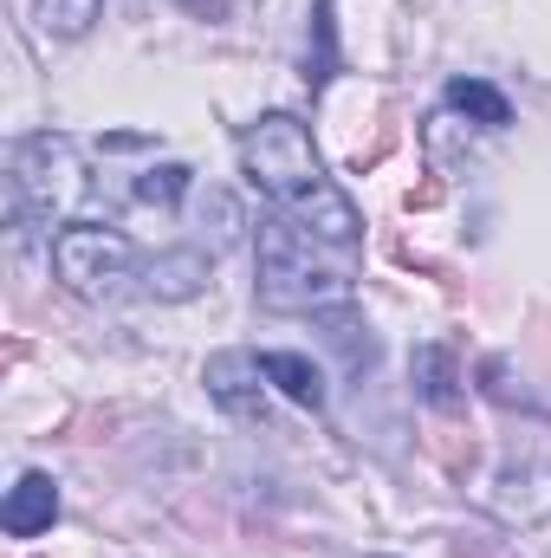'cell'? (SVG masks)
<instances>
[{"instance_id":"9c48e42d","label":"cell","mask_w":551,"mask_h":558,"mask_svg":"<svg viewBox=\"0 0 551 558\" xmlns=\"http://www.w3.org/2000/svg\"><path fill=\"white\" fill-rule=\"evenodd\" d=\"M448 105L467 111V118L487 124V131H506V124H513V105H506L487 78H454V85H448Z\"/></svg>"},{"instance_id":"7c38bea8","label":"cell","mask_w":551,"mask_h":558,"mask_svg":"<svg viewBox=\"0 0 551 558\" xmlns=\"http://www.w3.org/2000/svg\"><path fill=\"white\" fill-rule=\"evenodd\" d=\"M188 182H195V175H188L182 162H162V169H143V175H137V202H149V208H175V202L188 195Z\"/></svg>"},{"instance_id":"8992f818","label":"cell","mask_w":551,"mask_h":558,"mask_svg":"<svg viewBox=\"0 0 551 558\" xmlns=\"http://www.w3.org/2000/svg\"><path fill=\"white\" fill-rule=\"evenodd\" d=\"M59 520V487H52V474H20V487L7 494V507H0V526L13 533V539H33V533H46Z\"/></svg>"},{"instance_id":"30bf717a","label":"cell","mask_w":551,"mask_h":558,"mask_svg":"<svg viewBox=\"0 0 551 558\" xmlns=\"http://www.w3.org/2000/svg\"><path fill=\"white\" fill-rule=\"evenodd\" d=\"M415 384H421V397H428L434 410H454V403H461V390H454V357H448L441 344H421V351H415Z\"/></svg>"},{"instance_id":"4fadbf2b","label":"cell","mask_w":551,"mask_h":558,"mask_svg":"<svg viewBox=\"0 0 551 558\" xmlns=\"http://www.w3.org/2000/svg\"><path fill=\"white\" fill-rule=\"evenodd\" d=\"M311 33H318V59H311V85H325L331 78V0H318V13H311Z\"/></svg>"},{"instance_id":"277c9868","label":"cell","mask_w":551,"mask_h":558,"mask_svg":"<svg viewBox=\"0 0 551 558\" xmlns=\"http://www.w3.org/2000/svg\"><path fill=\"white\" fill-rule=\"evenodd\" d=\"M52 274L65 279L78 299H111V292H124V279L137 274V247H131L124 228L72 221L52 241Z\"/></svg>"},{"instance_id":"7a4b0ae2","label":"cell","mask_w":551,"mask_h":558,"mask_svg":"<svg viewBox=\"0 0 551 558\" xmlns=\"http://www.w3.org/2000/svg\"><path fill=\"white\" fill-rule=\"evenodd\" d=\"M344 299H351V279L311 254V234L292 215L260 221V305H273V312H338Z\"/></svg>"},{"instance_id":"8fae6325","label":"cell","mask_w":551,"mask_h":558,"mask_svg":"<svg viewBox=\"0 0 551 558\" xmlns=\"http://www.w3.org/2000/svg\"><path fill=\"white\" fill-rule=\"evenodd\" d=\"M105 13V0H39V26L59 33V39H78L91 33V20Z\"/></svg>"},{"instance_id":"3957f363","label":"cell","mask_w":551,"mask_h":558,"mask_svg":"<svg viewBox=\"0 0 551 558\" xmlns=\"http://www.w3.org/2000/svg\"><path fill=\"white\" fill-rule=\"evenodd\" d=\"M85 195V169L72 137H26L7 156V221L13 228H39L72 215Z\"/></svg>"},{"instance_id":"5b68a950","label":"cell","mask_w":551,"mask_h":558,"mask_svg":"<svg viewBox=\"0 0 551 558\" xmlns=\"http://www.w3.org/2000/svg\"><path fill=\"white\" fill-rule=\"evenodd\" d=\"M260 357L254 351H221V357H208V397L228 410V416H260L267 410V397H260Z\"/></svg>"},{"instance_id":"52a82bcc","label":"cell","mask_w":551,"mask_h":558,"mask_svg":"<svg viewBox=\"0 0 551 558\" xmlns=\"http://www.w3.org/2000/svg\"><path fill=\"white\" fill-rule=\"evenodd\" d=\"M208 286V260L201 254H162V260H149L143 267V292H156V299H195Z\"/></svg>"},{"instance_id":"6da1fadb","label":"cell","mask_w":551,"mask_h":558,"mask_svg":"<svg viewBox=\"0 0 551 558\" xmlns=\"http://www.w3.org/2000/svg\"><path fill=\"white\" fill-rule=\"evenodd\" d=\"M241 162H247V182L273 202L279 215H292L311 241H331V247H351L364 234L357 208L331 189V175L318 169V149L311 131L292 118V111H267L247 137H241Z\"/></svg>"},{"instance_id":"ba28073f","label":"cell","mask_w":551,"mask_h":558,"mask_svg":"<svg viewBox=\"0 0 551 558\" xmlns=\"http://www.w3.org/2000/svg\"><path fill=\"white\" fill-rule=\"evenodd\" d=\"M260 371L273 377L298 410H325V377H318V364H305L298 351H267V357H260Z\"/></svg>"}]
</instances>
